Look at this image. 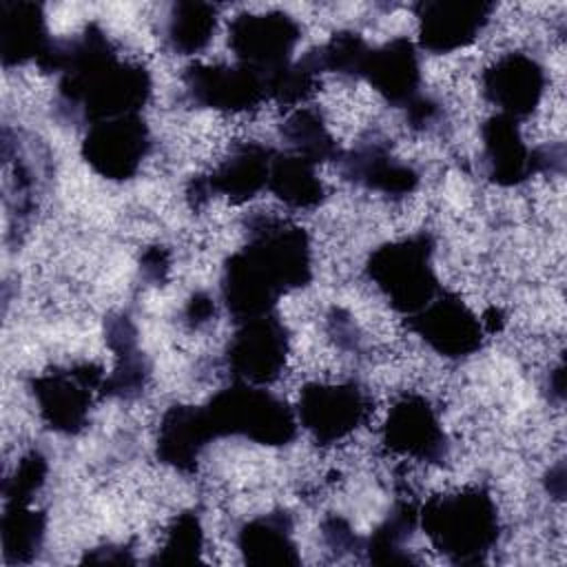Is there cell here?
<instances>
[{
	"instance_id": "cell-1",
	"label": "cell",
	"mask_w": 567,
	"mask_h": 567,
	"mask_svg": "<svg viewBox=\"0 0 567 567\" xmlns=\"http://www.w3.org/2000/svg\"><path fill=\"white\" fill-rule=\"evenodd\" d=\"M38 64L42 71L60 73V113L86 126L135 115L151 97L148 71L142 64L120 60L97 24H89L69 40H53Z\"/></svg>"
},
{
	"instance_id": "cell-2",
	"label": "cell",
	"mask_w": 567,
	"mask_h": 567,
	"mask_svg": "<svg viewBox=\"0 0 567 567\" xmlns=\"http://www.w3.org/2000/svg\"><path fill=\"white\" fill-rule=\"evenodd\" d=\"M312 250L306 230L272 215L248 221V241L233 252L221 272V301L233 319L270 315L281 295L308 286Z\"/></svg>"
},
{
	"instance_id": "cell-3",
	"label": "cell",
	"mask_w": 567,
	"mask_h": 567,
	"mask_svg": "<svg viewBox=\"0 0 567 567\" xmlns=\"http://www.w3.org/2000/svg\"><path fill=\"white\" fill-rule=\"evenodd\" d=\"M419 525L432 547L454 565L485 563L501 536L496 503L483 487L432 496L419 509Z\"/></svg>"
},
{
	"instance_id": "cell-4",
	"label": "cell",
	"mask_w": 567,
	"mask_h": 567,
	"mask_svg": "<svg viewBox=\"0 0 567 567\" xmlns=\"http://www.w3.org/2000/svg\"><path fill=\"white\" fill-rule=\"evenodd\" d=\"M215 436H239L259 445L281 447L297 436L295 410L264 385L235 381L204 405Z\"/></svg>"
},
{
	"instance_id": "cell-5",
	"label": "cell",
	"mask_w": 567,
	"mask_h": 567,
	"mask_svg": "<svg viewBox=\"0 0 567 567\" xmlns=\"http://www.w3.org/2000/svg\"><path fill=\"white\" fill-rule=\"evenodd\" d=\"M432 255V235L416 233L372 250L365 275L396 312L410 317L441 292Z\"/></svg>"
},
{
	"instance_id": "cell-6",
	"label": "cell",
	"mask_w": 567,
	"mask_h": 567,
	"mask_svg": "<svg viewBox=\"0 0 567 567\" xmlns=\"http://www.w3.org/2000/svg\"><path fill=\"white\" fill-rule=\"evenodd\" d=\"M370 396L354 383H306L295 408L299 425L319 445H332L354 434L370 416Z\"/></svg>"
},
{
	"instance_id": "cell-7",
	"label": "cell",
	"mask_w": 567,
	"mask_h": 567,
	"mask_svg": "<svg viewBox=\"0 0 567 567\" xmlns=\"http://www.w3.org/2000/svg\"><path fill=\"white\" fill-rule=\"evenodd\" d=\"M483 166L489 182L518 186L538 171H563V146L532 148L520 135L518 122L496 113L481 124Z\"/></svg>"
},
{
	"instance_id": "cell-8",
	"label": "cell",
	"mask_w": 567,
	"mask_h": 567,
	"mask_svg": "<svg viewBox=\"0 0 567 567\" xmlns=\"http://www.w3.org/2000/svg\"><path fill=\"white\" fill-rule=\"evenodd\" d=\"M299 40L301 27L286 11L239 13L228 27V47L237 62L261 73L266 80L292 62Z\"/></svg>"
},
{
	"instance_id": "cell-9",
	"label": "cell",
	"mask_w": 567,
	"mask_h": 567,
	"mask_svg": "<svg viewBox=\"0 0 567 567\" xmlns=\"http://www.w3.org/2000/svg\"><path fill=\"white\" fill-rule=\"evenodd\" d=\"M104 374L95 363L40 374L31 381L38 412L47 427L62 434H78L89 423L93 394L102 392Z\"/></svg>"
},
{
	"instance_id": "cell-10",
	"label": "cell",
	"mask_w": 567,
	"mask_h": 567,
	"mask_svg": "<svg viewBox=\"0 0 567 567\" xmlns=\"http://www.w3.org/2000/svg\"><path fill=\"white\" fill-rule=\"evenodd\" d=\"M290 337L286 326L275 312L239 321V328L230 337L224 361L235 381L252 385L275 383L288 359Z\"/></svg>"
},
{
	"instance_id": "cell-11",
	"label": "cell",
	"mask_w": 567,
	"mask_h": 567,
	"mask_svg": "<svg viewBox=\"0 0 567 567\" xmlns=\"http://www.w3.org/2000/svg\"><path fill=\"white\" fill-rule=\"evenodd\" d=\"M151 151V133L140 113L95 122L86 126L82 159L104 179H131Z\"/></svg>"
},
{
	"instance_id": "cell-12",
	"label": "cell",
	"mask_w": 567,
	"mask_h": 567,
	"mask_svg": "<svg viewBox=\"0 0 567 567\" xmlns=\"http://www.w3.org/2000/svg\"><path fill=\"white\" fill-rule=\"evenodd\" d=\"M408 328L445 359H467L485 341L481 319L458 295L443 288L419 312L408 317Z\"/></svg>"
},
{
	"instance_id": "cell-13",
	"label": "cell",
	"mask_w": 567,
	"mask_h": 567,
	"mask_svg": "<svg viewBox=\"0 0 567 567\" xmlns=\"http://www.w3.org/2000/svg\"><path fill=\"white\" fill-rule=\"evenodd\" d=\"M275 148L259 142H241L213 168V173L190 179L188 197L204 204L210 195H224L233 204H244L268 188Z\"/></svg>"
},
{
	"instance_id": "cell-14",
	"label": "cell",
	"mask_w": 567,
	"mask_h": 567,
	"mask_svg": "<svg viewBox=\"0 0 567 567\" xmlns=\"http://www.w3.org/2000/svg\"><path fill=\"white\" fill-rule=\"evenodd\" d=\"M381 441L394 454L427 463H443L450 450L436 410L421 394H405L394 401L385 416Z\"/></svg>"
},
{
	"instance_id": "cell-15",
	"label": "cell",
	"mask_w": 567,
	"mask_h": 567,
	"mask_svg": "<svg viewBox=\"0 0 567 567\" xmlns=\"http://www.w3.org/2000/svg\"><path fill=\"white\" fill-rule=\"evenodd\" d=\"M193 104L217 111H250L268 100L266 78L244 64H190L182 75Z\"/></svg>"
},
{
	"instance_id": "cell-16",
	"label": "cell",
	"mask_w": 567,
	"mask_h": 567,
	"mask_svg": "<svg viewBox=\"0 0 567 567\" xmlns=\"http://www.w3.org/2000/svg\"><path fill=\"white\" fill-rule=\"evenodd\" d=\"M492 11L494 4L483 0H421L414 4L419 44L430 53L465 49L487 27Z\"/></svg>"
},
{
	"instance_id": "cell-17",
	"label": "cell",
	"mask_w": 567,
	"mask_h": 567,
	"mask_svg": "<svg viewBox=\"0 0 567 567\" xmlns=\"http://www.w3.org/2000/svg\"><path fill=\"white\" fill-rule=\"evenodd\" d=\"M481 86L485 100L498 106V113L518 122L532 115L540 104L547 75L536 58L523 51H512L483 71Z\"/></svg>"
},
{
	"instance_id": "cell-18",
	"label": "cell",
	"mask_w": 567,
	"mask_h": 567,
	"mask_svg": "<svg viewBox=\"0 0 567 567\" xmlns=\"http://www.w3.org/2000/svg\"><path fill=\"white\" fill-rule=\"evenodd\" d=\"M361 78L392 106L405 109L421 95V60L412 40L392 38L370 47Z\"/></svg>"
},
{
	"instance_id": "cell-19",
	"label": "cell",
	"mask_w": 567,
	"mask_h": 567,
	"mask_svg": "<svg viewBox=\"0 0 567 567\" xmlns=\"http://www.w3.org/2000/svg\"><path fill=\"white\" fill-rule=\"evenodd\" d=\"M337 162L341 166V175L348 182L390 197L410 195L421 179L410 164L392 155L385 140L377 137L343 151Z\"/></svg>"
},
{
	"instance_id": "cell-20",
	"label": "cell",
	"mask_w": 567,
	"mask_h": 567,
	"mask_svg": "<svg viewBox=\"0 0 567 567\" xmlns=\"http://www.w3.org/2000/svg\"><path fill=\"white\" fill-rule=\"evenodd\" d=\"M204 405H171L159 421L157 458L184 474L195 472L202 452L215 441Z\"/></svg>"
},
{
	"instance_id": "cell-21",
	"label": "cell",
	"mask_w": 567,
	"mask_h": 567,
	"mask_svg": "<svg viewBox=\"0 0 567 567\" xmlns=\"http://www.w3.org/2000/svg\"><path fill=\"white\" fill-rule=\"evenodd\" d=\"M51 42L42 4L27 0L0 2V55L7 69L31 60L40 62Z\"/></svg>"
},
{
	"instance_id": "cell-22",
	"label": "cell",
	"mask_w": 567,
	"mask_h": 567,
	"mask_svg": "<svg viewBox=\"0 0 567 567\" xmlns=\"http://www.w3.org/2000/svg\"><path fill=\"white\" fill-rule=\"evenodd\" d=\"M292 529V516L286 509H275L244 523L237 532V547L250 565H297Z\"/></svg>"
},
{
	"instance_id": "cell-23",
	"label": "cell",
	"mask_w": 567,
	"mask_h": 567,
	"mask_svg": "<svg viewBox=\"0 0 567 567\" xmlns=\"http://www.w3.org/2000/svg\"><path fill=\"white\" fill-rule=\"evenodd\" d=\"M106 341L117 357V365L104 379L102 392L120 399L137 396L148 381V363L137 350V332L126 315L106 319Z\"/></svg>"
},
{
	"instance_id": "cell-24",
	"label": "cell",
	"mask_w": 567,
	"mask_h": 567,
	"mask_svg": "<svg viewBox=\"0 0 567 567\" xmlns=\"http://www.w3.org/2000/svg\"><path fill=\"white\" fill-rule=\"evenodd\" d=\"M268 190L290 208H315L323 202L326 188L317 164L295 153H275Z\"/></svg>"
},
{
	"instance_id": "cell-25",
	"label": "cell",
	"mask_w": 567,
	"mask_h": 567,
	"mask_svg": "<svg viewBox=\"0 0 567 567\" xmlns=\"http://www.w3.org/2000/svg\"><path fill=\"white\" fill-rule=\"evenodd\" d=\"M217 29V9L208 2L182 0L166 16L164 40L173 53L193 55L202 51Z\"/></svg>"
},
{
	"instance_id": "cell-26",
	"label": "cell",
	"mask_w": 567,
	"mask_h": 567,
	"mask_svg": "<svg viewBox=\"0 0 567 567\" xmlns=\"http://www.w3.org/2000/svg\"><path fill=\"white\" fill-rule=\"evenodd\" d=\"M416 525H419V509L405 501L394 503L390 514L372 529L368 538H363V551L368 554V560L379 565L412 563L403 545L410 540Z\"/></svg>"
},
{
	"instance_id": "cell-27",
	"label": "cell",
	"mask_w": 567,
	"mask_h": 567,
	"mask_svg": "<svg viewBox=\"0 0 567 567\" xmlns=\"http://www.w3.org/2000/svg\"><path fill=\"white\" fill-rule=\"evenodd\" d=\"M47 529L44 512L31 509L22 503H4L0 536H2V556L4 563H31L42 547Z\"/></svg>"
},
{
	"instance_id": "cell-28",
	"label": "cell",
	"mask_w": 567,
	"mask_h": 567,
	"mask_svg": "<svg viewBox=\"0 0 567 567\" xmlns=\"http://www.w3.org/2000/svg\"><path fill=\"white\" fill-rule=\"evenodd\" d=\"M281 137L288 142L290 153L301 155L312 164L337 162L343 153L326 128L321 113L308 106H299L288 115L281 126Z\"/></svg>"
},
{
	"instance_id": "cell-29",
	"label": "cell",
	"mask_w": 567,
	"mask_h": 567,
	"mask_svg": "<svg viewBox=\"0 0 567 567\" xmlns=\"http://www.w3.org/2000/svg\"><path fill=\"white\" fill-rule=\"evenodd\" d=\"M370 44L354 31H337L321 47L312 49L310 55L319 73L330 71L343 78H361Z\"/></svg>"
},
{
	"instance_id": "cell-30",
	"label": "cell",
	"mask_w": 567,
	"mask_h": 567,
	"mask_svg": "<svg viewBox=\"0 0 567 567\" xmlns=\"http://www.w3.org/2000/svg\"><path fill=\"white\" fill-rule=\"evenodd\" d=\"M204 547V529L202 520L195 512L177 514L171 525L166 527L164 543L151 563L159 565H175V563H193L202 556Z\"/></svg>"
},
{
	"instance_id": "cell-31",
	"label": "cell",
	"mask_w": 567,
	"mask_h": 567,
	"mask_svg": "<svg viewBox=\"0 0 567 567\" xmlns=\"http://www.w3.org/2000/svg\"><path fill=\"white\" fill-rule=\"evenodd\" d=\"M319 75L321 73L312 55L306 53L301 60H292L288 66L266 80L268 100H275L284 106H297L317 91Z\"/></svg>"
},
{
	"instance_id": "cell-32",
	"label": "cell",
	"mask_w": 567,
	"mask_h": 567,
	"mask_svg": "<svg viewBox=\"0 0 567 567\" xmlns=\"http://www.w3.org/2000/svg\"><path fill=\"white\" fill-rule=\"evenodd\" d=\"M49 463L47 456L38 450L27 452L13 467V472L2 483V496L4 503H22L31 505L35 494L47 483Z\"/></svg>"
},
{
	"instance_id": "cell-33",
	"label": "cell",
	"mask_w": 567,
	"mask_h": 567,
	"mask_svg": "<svg viewBox=\"0 0 567 567\" xmlns=\"http://www.w3.org/2000/svg\"><path fill=\"white\" fill-rule=\"evenodd\" d=\"M323 538L332 549H363V538H359L350 523L341 516H330L323 520Z\"/></svg>"
},
{
	"instance_id": "cell-34",
	"label": "cell",
	"mask_w": 567,
	"mask_h": 567,
	"mask_svg": "<svg viewBox=\"0 0 567 567\" xmlns=\"http://www.w3.org/2000/svg\"><path fill=\"white\" fill-rule=\"evenodd\" d=\"M215 315V303L210 299V295L206 292H195L188 303H186V310H184V317L190 326L199 328L204 326L206 321H210V317Z\"/></svg>"
},
{
	"instance_id": "cell-35",
	"label": "cell",
	"mask_w": 567,
	"mask_h": 567,
	"mask_svg": "<svg viewBox=\"0 0 567 567\" xmlns=\"http://www.w3.org/2000/svg\"><path fill=\"white\" fill-rule=\"evenodd\" d=\"M140 264H142V272L146 275V279L159 281L164 277V272L168 270V252L162 246L148 248Z\"/></svg>"
},
{
	"instance_id": "cell-36",
	"label": "cell",
	"mask_w": 567,
	"mask_h": 567,
	"mask_svg": "<svg viewBox=\"0 0 567 567\" xmlns=\"http://www.w3.org/2000/svg\"><path fill=\"white\" fill-rule=\"evenodd\" d=\"M547 489H549V494L556 496V498H563V496H565V465H563V463L549 467V474H547Z\"/></svg>"
}]
</instances>
